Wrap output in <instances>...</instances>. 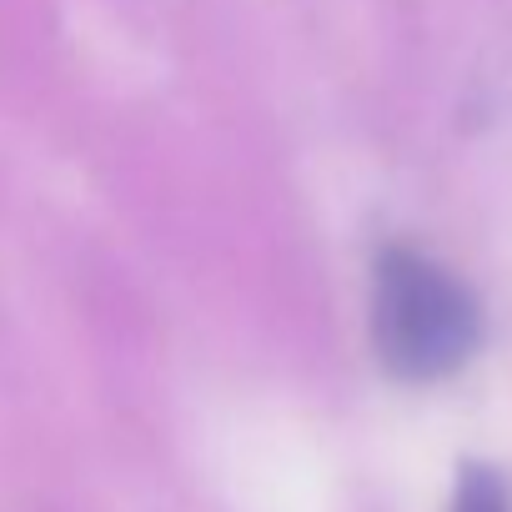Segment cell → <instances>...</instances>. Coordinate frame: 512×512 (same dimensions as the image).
<instances>
[{"mask_svg":"<svg viewBox=\"0 0 512 512\" xmlns=\"http://www.w3.org/2000/svg\"><path fill=\"white\" fill-rule=\"evenodd\" d=\"M452 512H512V492L502 487L497 472L487 467H467L452 497Z\"/></svg>","mask_w":512,"mask_h":512,"instance_id":"cell-2","label":"cell"},{"mask_svg":"<svg viewBox=\"0 0 512 512\" xmlns=\"http://www.w3.org/2000/svg\"><path fill=\"white\" fill-rule=\"evenodd\" d=\"M482 317L472 292L417 251H387L372 287V342L387 372L432 382L457 372L477 347Z\"/></svg>","mask_w":512,"mask_h":512,"instance_id":"cell-1","label":"cell"}]
</instances>
